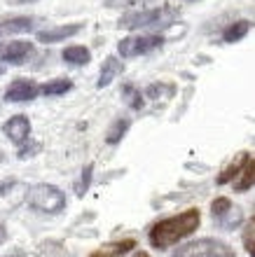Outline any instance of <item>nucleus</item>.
I'll use <instances>...</instances> for the list:
<instances>
[{
    "mask_svg": "<svg viewBox=\"0 0 255 257\" xmlns=\"http://www.w3.org/2000/svg\"><path fill=\"white\" fill-rule=\"evenodd\" d=\"M202 222V215L197 208H188L178 213L174 217H166V220H159L150 227V245L157 248V250H166L171 245H176L181 238L190 236L192 231H197Z\"/></svg>",
    "mask_w": 255,
    "mask_h": 257,
    "instance_id": "1",
    "label": "nucleus"
},
{
    "mask_svg": "<svg viewBox=\"0 0 255 257\" xmlns=\"http://www.w3.org/2000/svg\"><path fill=\"white\" fill-rule=\"evenodd\" d=\"M26 201L31 208L40 210V213H47V215H54V213L63 210L66 194L59 187H54V185H33L26 192Z\"/></svg>",
    "mask_w": 255,
    "mask_h": 257,
    "instance_id": "2",
    "label": "nucleus"
},
{
    "mask_svg": "<svg viewBox=\"0 0 255 257\" xmlns=\"http://www.w3.org/2000/svg\"><path fill=\"white\" fill-rule=\"evenodd\" d=\"M174 257H234V250L215 238H199V241H190V243L181 245L174 252Z\"/></svg>",
    "mask_w": 255,
    "mask_h": 257,
    "instance_id": "3",
    "label": "nucleus"
},
{
    "mask_svg": "<svg viewBox=\"0 0 255 257\" xmlns=\"http://www.w3.org/2000/svg\"><path fill=\"white\" fill-rule=\"evenodd\" d=\"M161 45H164V38H161V35H129V38L120 40L117 52H120L124 59H129V56L148 54V52L161 47Z\"/></svg>",
    "mask_w": 255,
    "mask_h": 257,
    "instance_id": "4",
    "label": "nucleus"
},
{
    "mask_svg": "<svg viewBox=\"0 0 255 257\" xmlns=\"http://www.w3.org/2000/svg\"><path fill=\"white\" fill-rule=\"evenodd\" d=\"M168 10L166 7H154V10H143V12H129L124 14L120 19V26L122 28H143V26H154V24H159L164 19V14Z\"/></svg>",
    "mask_w": 255,
    "mask_h": 257,
    "instance_id": "5",
    "label": "nucleus"
},
{
    "mask_svg": "<svg viewBox=\"0 0 255 257\" xmlns=\"http://www.w3.org/2000/svg\"><path fill=\"white\" fill-rule=\"evenodd\" d=\"M38 94H40V87H38L33 80L19 77V80L10 82V87L5 89V101H10V103H26V101H33Z\"/></svg>",
    "mask_w": 255,
    "mask_h": 257,
    "instance_id": "6",
    "label": "nucleus"
},
{
    "mask_svg": "<svg viewBox=\"0 0 255 257\" xmlns=\"http://www.w3.org/2000/svg\"><path fill=\"white\" fill-rule=\"evenodd\" d=\"M33 52V42L10 40L0 42V63H24Z\"/></svg>",
    "mask_w": 255,
    "mask_h": 257,
    "instance_id": "7",
    "label": "nucleus"
},
{
    "mask_svg": "<svg viewBox=\"0 0 255 257\" xmlns=\"http://www.w3.org/2000/svg\"><path fill=\"white\" fill-rule=\"evenodd\" d=\"M3 134H5L12 143H17V145L26 143L28 136H31V122H28V117L26 115L10 117V119L3 124Z\"/></svg>",
    "mask_w": 255,
    "mask_h": 257,
    "instance_id": "8",
    "label": "nucleus"
},
{
    "mask_svg": "<svg viewBox=\"0 0 255 257\" xmlns=\"http://www.w3.org/2000/svg\"><path fill=\"white\" fill-rule=\"evenodd\" d=\"M82 28V24H66V26H56V28H49V31H40L38 33V42H45V45H52V42H61L75 35L77 31Z\"/></svg>",
    "mask_w": 255,
    "mask_h": 257,
    "instance_id": "9",
    "label": "nucleus"
},
{
    "mask_svg": "<svg viewBox=\"0 0 255 257\" xmlns=\"http://www.w3.org/2000/svg\"><path fill=\"white\" fill-rule=\"evenodd\" d=\"M136 248L134 238H122V241H113V243H106L103 248H99L96 252H92L89 257H124L127 252H131Z\"/></svg>",
    "mask_w": 255,
    "mask_h": 257,
    "instance_id": "10",
    "label": "nucleus"
},
{
    "mask_svg": "<svg viewBox=\"0 0 255 257\" xmlns=\"http://www.w3.org/2000/svg\"><path fill=\"white\" fill-rule=\"evenodd\" d=\"M122 70H124V68H122L120 59H117V56H108L101 66V75H99V82H96V89H103V87H108V84H113V80Z\"/></svg>",
    "mask_w": 255,
    "mask_h": 257,
    "instance_id": "11",
    "label": "nucleus"
},
{
    "mask_svg": "<svg viewBox=\"0 0 255 257\" xmlns=\"http://www.w3.org/2000/svg\"><path fill=\"white\" fill-rule=\"evenodd\" d=\"M248 162H250V159H248V152H239V155H236L234 159L227 164V169H225L220 176H218V180H215V183H218V185L232 183V180H234V176H239V171H241L243 166H248Z\"/></svg>",
    "mask_w": 255,
    "mask_h": 257,
    "instance_id": "12",
    "label": "nucleus"
},
{
    "mask_svg": "<svg viewBox=\"0 0 255 257\" xmlns=\"http://www.w3.org/2000/svg\"><path fill=\"white\" fill-rule=\"evenodd\" d=\"M63 61L70 63V66H87L92 61V52L82 45H75V47H66L63 49Z\"/></svg>",
    "mask_w": 255,
    "mask_h": 257,
    "instance_id": "13",
    "label": "nucleus"
},
{
    "mask_svg": "<svg viewBox=\"0 0 255 257\" xmlns=\"http://www.w3.org/2000/svg\"><path fill=\"white\" fill-rule=\"evenodd\" d=\"M73 89V82L68 77H59V80H49L45 84H40V94L42 96H63Z\"/></svg>",
    "mask_w": 255,
    "mask_h": 257,
    "instance_id": "14",
    "label": "nucleus"
},
{
    "mask_svg": "<svg viewBox=\"0 0 255 257\" xmlns=\"http://www.w3.org/2000/svg\"><path fill=\"white\" fill-rule=\"evenodd\" d=\"M33 28V19L31 17H17V19H7L5 24H0L3 33H26Z\"/></svg>",
    "mask_w": 255,
    "mask_h": 257,
    "instance_id": "15",
    "label": "nucleus"
},
{
    "mask_svg": "<svg viewBox=\"0 0 255 257\" xmlns=\"http://www.w3.org/2000/svg\"><path fill=\"white\" fill-rule=\"evenodd\" d=\"M129 131V119H117V122L110 126V131H108L106 136V143L108 145H117V143L124 138V134Z\"/></svg>",
    "mask_w": 255,
    "mask_h": 257,
    "instance_id": "16",
    "label": "nucleus"
},
{
    "mask_svg": "<svg viewBox=\"0 0 255 257\" xmlns=\"http://www.w3.org/2000/svg\"><path fill=\"white\" fill-rule=\"evenodd\" d=\"M250 187H255V159L248 162V166H246V171H243V176L239 178L236 185H234L236 192H246V190H250Z\"/></svg>",
    "mask_w": 255,
    "mask_h": 257,
    "instance_id": "17",
    "label": "nucleus"
},
{
    "mask_svg": "<svg viewBox=\"0 0 255 257\" xmlns=\"http://www.w3.org/2000/svg\"><path fill=\"white\" fill-rule=\"evenodd\" d=\"M248 28H250V24L248 21H236V24H232V26L225 31V42H236V40H241L243 35L248 33Z\"/></svg>",
    "mask_w": 255,
    "mask_h": 257,
    "instance_id": "18",
    "label": "nucleus"
},
{
    "mask_svg": "<svg viewBox=\"0 0 255 257\" xmlns=\"http://www.w3.org/2000/svg\"><path fill=\"white\" fill-rule=\"evenodd\" d=\"M229 210H232V201L225 199V196H218V199L211 203V213H213V217H218V220L227 215Z\"/></svg>",
    "mask_w": 255,
    "mask_h": 257,
    "instance_id": "19",
    "label": "nucleus"
},
{
    "mask_svg": "<svg viewBox=\"0 0 255 257\" xmlns=\"http://www.w3.org/2000/svg\"><path fill=\"white\" fill-rule=\"evenodd\" d=\"M222 229H234L236 224H241V208H232L225 217H220V222H218Z\"/></svg>",
    "mask_w": 255,
    "mask_h": 257,
    "instance_id": "20",
    "label": "nucleus"
},
{
    "mask_svg": "<svg viewBox=\"0 0 255 257\" xmlns=\"http://www.w3.org/2000/svg\"><path fill=\"white\" fill-rule=\"evenodd\" d=\"M122 94H124V98H127V103L129 105H131V108L134 110H138L143 105V98H141V94H138V91H136L134 87H129V84H124V87H122Z\"/></svg>",
    "mask_w": 255,
    "mask_h": 257,
    "instance_id": "21",
    "label": "nucleus"
},
{
    "mask_svg": "<svg viewBox=\"0 0 255 257\" xmlns=\"http://www.w3.org/2000/svg\"><path fill=\"white\" fill-rule=\"evenodd\" d=\"M243 248L248 250V255L255 257V217L250 222V227L246 229V234H243Z\"/></svg>",
    "mask_w": 255,
    "mask_h": 257,
    "instance_id": "22",
    "label": "nucleus"
},
{
    "mask_svg": "<svg viewBox=\"0 0 255 257\" xmlns=\"http://www.w3.org/2000/svg\"><path fill=\"white\" fill-rule=\"evenodd\" d=\"M92 173H94V166L89 164V166H84V171H82V180H80V187H77V194L84 196V192L89 190V185H92Z\"/></svg>",
    "mask_w": 255,
    "mask_h": 257,
    "instance_id": "23",
    "label": "nucleus"
},
{
    "mask_svg": "<svg viewBox=\"0 0 255 257\" xmlns=\"http://www.w3.org/2000/svg\"><path fill=\"white\" fill-rule=\"evenodd\" d=\"M40 150V145L35 141H26V143H21V150H19V159H26V157H31V155H35Z\"/></svg>",
    "mask_w": 255,
    "mask_h": 257,
    "instance_id": "24",
    "label": "nucleus"
},
{
    "mask_svg": "<svg viewBox=\"0 0 255 257\" xmlns=\"http://www.w3.org/2000/svg\"><path fill=\"white\" fill-rule=\"evenodd\" d=\"M143 0H106L108 7H129V5H138Z\"/></svg>",
    "mask_w": 255,
    "mask_h": 257,
    "instance_id": "25",
    "label": "nucleus"
},
{
    "mask_svg": "<svg viewBox=\"0 0 255 257\" xmlns=\"http://www.w3.org/2000/svg\"><path fill=\"white\" fill-rule=\"evenodd\" d=\"M5 238H7V227L0 222V243H5Z\"/></svg>",
    "mask_w": 255,
    "mask_h": 257,
    "instance_id": "26",
    "label": "nucleus"
},
{
    "mask_svg": "<svg viewBox=\"0 0 255 257\" xmlns=\"http://www.w3.org/2000/svg\"><path fill=\"white\" fill-rule=\"evenodd\" d=\"M134 257H150V255H148V252H143V250H141V252H136Z\"/></svg>",
    "mask_w": 255,
    "mask_h": 257,
    "instance_id": "27",
    "label": "nucleus"
},
{
    "mask_svg": "<svg viewBox=\"0 0 255 257\" xmlns=\"http://www.w3.org/2000/svg\"><path fill=\"white\" fill-rule=\"evenodd\" d=\"M10 3H35V0H10Z\"/></svg>",
    "mask_w": 255,
    "mask_h": 257,
    "instance_id": "28",
    "label": "nucleus"
},
{
    "mask_svg": "<svg viewBox=\"0 0 255 257\" xmlns=\"http://www.w3.org/2000/svg\"><path fill=\"white\" fill-rule=\"evenodd\" d=\"M5 70H7V68H5V63H0V75H5Z\"/></svg>",
    "mask_w": 255,
    "mask_h": 257,
    "instance_id": "29",
    "label": "nucleus"
},
{
    "mask_svg": "<svg viewBox=\"0 0 255 257\" xmlns=\"http://www.w3.org/2000/svg\"><path fill=\"white\" fill-rule=\"evenodd\" d=\"M0 162H3V152H0Z\"/></svg>",
    "mask_w": 255,
    "mask_h": 257,
    "instance_id": "30",
    "label": "nucleus"
},
{
    "mask_svg": "<svg viewBox=\"0 0 255 257\" xmlns=\"http://www.w3.org/2000/svg\"><path fill=\"white\" fill-rule=\"evenodd\" d=\"M0 33H3V31H0Z\"/></svg>",
    "mask_w": 255,
    "mask_h": 257,
    "instance_id": "31",
    "label": "nucleus"
}]
</instances>
